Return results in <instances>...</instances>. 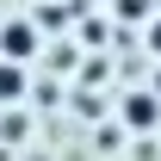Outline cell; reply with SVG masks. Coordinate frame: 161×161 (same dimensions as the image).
Instances as JSON below:
<instances>
[{
	"label": "cell",
	"mask_w": 161,
	"mask_h": 161,
	"mask_svg": "<svg viewBox=\"0 0 161 161\" xmlns=\"http://www.w3.org/2000/svg\"><path fill=\"white\" fill-rule=\"evenodd\" d=\"M149 50H161V19H155V25H149Z\"/></svg>",
	"instance_id": "obj_4"
},
{
	"label": "cell",
	"mask_w": 161,
	"mask_h": 161,
	"mask_svg": "<svg viewBox=\"0 0 161 161\" xmlns=\"http://www.w3.org/2000/svg\"><path fill=\"white\" fill-rule=\"evenodd\" d=\"M155 99H161V75H155Z\"/></svg>",
	"instance_id": "obj_5"
},
{
	"label": "cell",
	"mask_w": 161,
	"mask_h": 161,
	"mask_svg": "<svg viewBox=\"0 0 161 161\" xmlns=\"http://www.w3.org/2000/svg\"><path fill=\"white\" fill-rule=\"evenodd\" d=\"M0 56L6 62H31L37 56V25L31 19H6L0 25Z\"/></svg>",
	"instance_id": "obj_1"
},
{
	"label": "cell",
	"mask_w": 161,
	"mask_h": 161,
	"mask_svg": "<svg viewBox=\"0 0 161 161\" xmlns=\"http://www.w3.org/2000/svg\"><path fill=\"white\" fill-rule=\"evenodd\" d=\"M155 112H161V99H155V93H130V99H124L130 130H155Z\"/></svg>",
	"instance_id": "obj_2"
},
{
	"label": "cell",
	"mask_w": 161,
	"mask_h": 161,
	"mask_svg": "<svg viewBox=\"0 0 161 161\" xmlns=\"http://www.w3.org/2000/svg\"><path fill=\"white\" fill-rule=\"evenodd\" d=\"M19 99H25V62L0 56V105H19Z\"/></svg>",
	"instance_id": "obj_3"
}]
</instances>
